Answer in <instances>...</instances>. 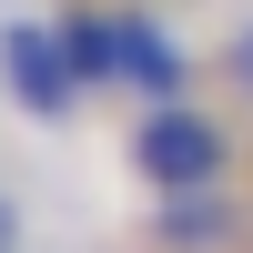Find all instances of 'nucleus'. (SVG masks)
I'll use <instances>...</instances> for the list:
<instances>
[{
	"label": "nucleus",
	"instance_id": "nucleus-1",
	"mask_svg": "<svg viewBox=\"0 0 253 253\" xmlns=\"http://www.w3.org/2000/svg\"><path fill=\"white\" fill-rule=\"evenodd\" d=\"M122 162H132V182L152 203H193V193H233L243 172V132L233 112H213V101H142L132 142H122Z\"/></svg>",
	"mask_w": 253,
	"mask_h": 253
},
{
	"label": "nucleus",
	"instance_id": "nucleus-2",
	"mask_svg": "<svg viewBox=\"0 0 253 253\" xmlns=\"http://www.w3.org/2000/svg\"><path fill=\"white\" fill-rule=\"evenodd\" d=\"M0 81H10V101L31 122H71L81 112V71H71V51H61L51 20H10L0 31Z\"/></svg>",
	"mask_w": 253,
	"mask_h": 253
},
{
	"label": "nucleus",
	"instance_id": "nucleus-3",
	"mask_svg": "<svg viewBox=\"0 0 253 253\" xmlns=\"http://www.w3.org/2000/svg\"><path fill=\"white\" fill-rule=\"evenodd\" d=\"M112 31H122V81H112V91H132V101H182V91H193L182 51H172L142 10H112Z\"/></svg>",
	"mask_w": 253,
	"mask_h": 253
},
{
	"label": "nucleus",
	"instance_id": "nucleus-4",
	"mask_svg": "<svg viewBox=\"0 0 253 253\" xmlns=\"http://www.w3.org/2000/svg\"><path fill=\"white\" fill-rule=\"evenodd\" d=\"M233 243H243V203L233 193L152 203V253H233Z\"/></svg>",
	"mask_w": 253,
	"mask_h": 253
},
{
	"label": "nucleus",
	"instance_id": "nucleus-5",
	"mask_svg": "<svg viewBox=\"0 0 253 253\" xmlns=\"http://www.w3.org/2000/svg\"><path fill=\"white\" fill-rule=\"evenodd\" d=\"M51 31H61V51H71L81 91H112V81H122V31H112V10H61Z\"/></svg>",
	"mask_w": 253,
	"mask_h": 253
},
{
	"label": "nucleus",
	"instance_id": "nucleus-6",
	"mask_svg": "<svg viewBox=\"0 0 253 253\" xmlns=\"http://www.w3.org/2000/svg\"><path fill=\"white\" fill-rule=\"evenodd\" d=\"M213 81H223V91H233V112L253 122V10H243L233 31L213 41Z\"/></svg>",
	"mask_w": 253,
	"mask_h": 253
},
{
	"label": "nucleus",
	"instance_id": "nucleus-7",
	"mask_svg": "<svg viewBox=\"0 0 253 253\" xmlns=\"http://www.w3.org/2000/svg\"><path fill=\"white\" fill-rule=\"evenodd\" d=\"M0 253H20V203L0 193Z\"/></svg>",
	"mask_w": 253,
	"mask_h": 253
}]
</instances>
